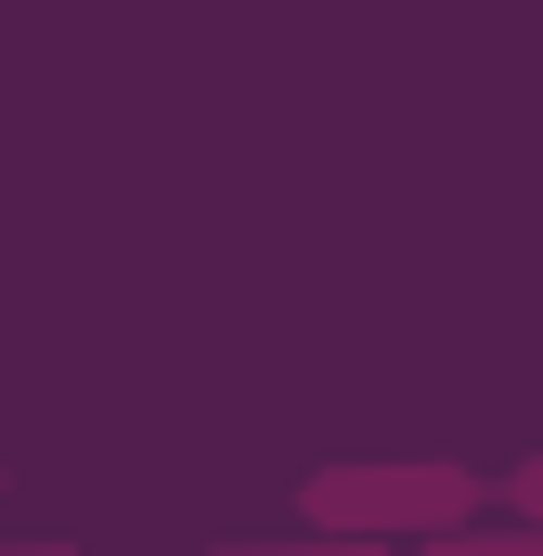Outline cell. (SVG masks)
Here are the masks:
<instances>
[]
</instances>
